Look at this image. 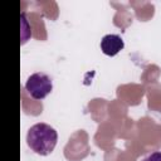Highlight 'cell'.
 <instances>
[{"instance_id": "obj_1", "label": "cell", "mask_w": 161, "mask_h": 161, "mask_svg": "<svg viewBox=\"0 0 161 161\" xmlns=\"http://www.w3.org/2000/svg\"><path fill=\"white\" fill-rule=\"evenodd\" d=\"M58 142V133L54 127L48 123H35L26 133V143L31 151L40 156H47L53 152Z\"/></svg>"}, {"instance_id": "obj_2", "label": "cell", "mask_w": 161, "mask_h": 161, "mask_svg": "<svg viewBox=\"0 0 161 161\" xmlns=\"http://www.w3.org/2000/svg\"><path fill=\"white\" fill-rule=\"evenodd\" d=\"M52 89H53V82L50 77L43 72L33 73L26 79V83H25L26 93L36 101L44 99L52 92Z\"/></svg>"}, {"instance_id": "obj_4", "label": "cell", "mask_w": 161, "mask_h": 161, "mask_svg": "<svg viewBox=\"0 0 161 161\" xmlns=\"http://www.w3.org/2000/svg\"><path fill=\"white\" fill-rule=\"evenodd\" d=\"M142 161H161V151H155L147 155Z\"/></svg>"}, {"instance_id": "obj_3", "label": "cell", "mask_w": 161, "mask_h": 161, "mask_svg": "<svg viewBox=\"0 0 161 161\" xmlns=\"http://www.w3.org/2000/svg\"><path fill=\"white\" fill-rule=\"evenodd\" d=\"M125 47L123 39L117 34H107L101 40V50L108 57H114Z\"/></svg>"}]
</instances>
